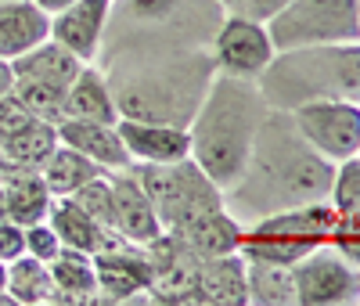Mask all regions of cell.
I'll return each mask as SVG.
<instances>
[{
    "label": "cell",
    "mask_w": 360,
    "mask_h": 306,
    "mask_svg": "<svg viewBox=\"0 0 360 306\" xmlns=\"http://www.w3.org/2000/svg\"><path fill=\"white\" fill-rule=\"evenodd\" d=\"M198 295L202 306H245L249 302L245 260L238 253L198 260Z\"/></svg>",
    "instance_id": "cell-21"
},
{
    "label": "cell",
    "mask_w": 360,
    "mask_h": 306,
    "mask_svg": "<svg viewBox=\"0 0 360 306\" xmlns=\"http://www.w3.org/2000/svg\"><path fill=\"white\" fill-rule=\"evenodd\" d=\"M25 253L44 260V263H51L58 253H62V238L54 234V227L47 220H37V224L25 227Z\"/></svg>",
    "instance_id": "cell-33"
},
{
    "label": "cell",
    "mask_w": 360,
    "mask_h": 306,
    "mask_svg": "<svg viewBox=\"0 0 360 306\" xmlns=\"http://www.w3.org/2000/svg\"><path fill=\"white\" fill-rule=\"evenodd\" d=\"M4 119H8V98H0V134H4Z\"/></svg>",
    "instance_id": "cell-39"
},
{
    "label": "cell",
    "mask_w": 360,
    "mask_h": 306,
    "mask_svg": "<svg viewBox=\"0 0 360 306\" xmlns=\"http://www.w3.org/2000/svg\"><path fill=\"white\" fill-rule=\"evenodd\" d=\"M328 245L349 260L353 267H360V212H349V217H339L335 227H332V238H328Z\"/></svg>",
    "instance_id": "cell-32"
},
{
    "label": "cell",
    "mask_w": 360,
    "mask_h": 306,
    "mask_svg": "<svg viewBox=\"0 0 360 306\" xmlns=\"http://www.w3.org/2000/svg\"><path fill=\"white\" fill-rule=\"evenodd\" d=\"M274 51L310 47V44H353L360 40L356 0H288L266 22Z\"/></svg>",
    "instance_id": "cell-8"
},
{
    "label": "cell",
    "mask_w": 360,
    "mask_h": 306,
    "mask_svg": "<svg viewBox=\"0 0 360 306\" xmlns=\"http://www.w3.org/2000/svg\"><path fill=\"white\" fill-rule=\"evenodd\" d=\"M227 15H242V18H252V22H270L288 0H220Z\"/></svg>",
    "instance_id": "cell-34"
},
{
    "label": "cell",
    "mask_w": 360,
    "mask_h": 306,
    "mask_svg": "<svg viewBox=\"0 0 360 306\" xmlns=\"http://www.w3.org/2000/svg\"><path fill=\"white\" fill-rule=\"evenodd\" d=\"M169 234H176V238L184 241L198 260H209V256L238 253V245H242V234H245V224H242V220H234L227 209H213V212H205V217L191 220L188 227L169 231Z\"/></svg>",
    "instance_id": "cell-22"
},
{
    "label": "cell",
    "mask_w": 360,
    "mask_h": 306,
    "mask_svg": "<svg viewBox=\"0 0 360 306\" xmlns=\"http://www.w3.org/2000/svg\"><path fill=\"white\" fill-rule=\"evenodd\" d=\"M328 202H332V209L339 212V217L360 212V159H356V155L335 162V177H332Z\"/></svg>",
    "instance_id": "cell-30"
},
{
    "label": "cell",
    "mask_w": 360,
    "mask_h": 306,
    "mask_svg": "<svg viewBox=\"0 0 360 306\" xmlns=\"http://www.w3.org/2000/svg\"><path fill=\"white\" fill-rule=\"evenodd\" d=\"M51 202H54V195L44 184L40 170H18V166L8 170V220H15L22 227L47 220Z\"/></svg>",
    "instance_id": "cell-25"
},
{
    "label": "cell",
    "mask_w": 360,
    "mask_h": 306,
    "mask_svg": "<svg viewBox=\"0 0 360 306\" xmlns=\"http://www.w3.org/2000/svg\"><path fill=\"white\" fill-rule=\"evenodd\" d=\"M356 159H360V151H356Z\"/></svg>",
    "instance_id": "cell-41"
},
{
    "label": "cell",
    "mask_w": 360,
    "mask_h": 306,
    "mask_svg": "<svg viewBox=\"0 0 360 306\" xmlns=\"http://www.w3.org/2000/svg\"><path fill=\"white\" fill-rule=\"evenodd\" d=\"M148 202L155 205L162 231H180L213 209H224V188L191 155L176 162H134Z\"/></svg>",
    "instance_id": "cell-6"
},
{
    "label": "cell",
    "mask_w": 360,
    "mask_h": 306,
    "mask_svg": "<svg viewBox=\"0 0 360 306\" xmlns=\"http://www.w3.org/2000/svg\"><path fill=\"white\" fill-rule=\"evenodd\" d=\"M256 87L263 101L281 112L310 101L360 105V40L274 51L270 65L256 76Z\"/></svg>",
    "instance_id": "cell-4"
},
{
    "label": "cell",
    "mask_w": 360,
    "mask_h": 306,
    "mask_svg": "<svg viewBox=\"0 0 360 306\" xmlns=\"http://www.w3.org/2000/svg\"><path fill=\"white\" fill-rule=\"evenodd\" d=\"M213 58H217V72L256 79L270 65V58H274V40H270L263 22H252L242 15H224L217 37H213Z\"/></svg>",
    "instance_id": "cell-11"
},
{
    "label": "cell",
    "mask_w": 360,
    "mask_h": 306,
    "mask_svg": "<svg viewBox=\"0 0 360 306\" xmlns=\"http://www.w3.org/2000/svg\"><path fill=\"white\" fill-rule=\"evenodd\" d=\"M51 37V15L37 0H0V58H18Z\"/></svg>",
    "instance_id": "cell-19"
},
{
    "label": "cell",
    "mask_w": 360,
    "mask_h": 306,
    "mask_svg": "<svg viewBox=\"0 0 360 306\" xmlns=\"http://www.w3.org/2000/svg\"><path fill=\"white\" fill-rule=\"evenodd\" d=\"M40 173H44V184L51 188V195L62 198V195L79 191L86 180H94V177H101V173H108V170L98 166L90 155H83V151H76V148H69V144L58 141V148L51 151V159L44 162Z\"/></svg>",
    "instance_id": "cell-26"
},
{
    "label": "cell",
    "mask_w": 360,
    "mask_h": 306,
    "mask_svg": "<svg viewBox=\"0 0 360 306\" xmlns=\"http://www.w3.org/2000/svg\"><path fill=\"white\" fill-rule=\"evenodd\" d=\"M15 94V69L8 58H0V98H11Z\"/></svg>",
    "instance_id": "cell-36"
},
{
    "label": "cell",
    "mask_w": 360,
    "mask_h": 306,
    "mask_svg": "<svg viewBox=\"0 0 360 306\" xmlns=\"http://www.w3.org/2000/svg\"><path fill=\"white\" fill-rule=\"evenodd\" d=\"M266 108L270 105L263 101L256 79L217 72L209 90H205L202 105H198V112H195V119L188 122L191 159L213 177L224 191L242 177Z\"/></svg>",
    "instance_id": "cell-3"
},
{
    "label": "cell",
    "mask_w": 360,
    "mask_h": 306,
    "mask_svg": "<svg viewBox=\"0 0 360 306\" xmlns=\"http://www.w3.org/2000/svg\"><path fill=\"white\" fill-rule=\"evenodd\" d=\"M15 98L18 105L37 115V119H47V122H62L69 112H65V101H69V87H58V83H40V79H15Z\"/></svg>",
    "instance_id": "cell-29"
},
{
    "label": "cell",
    "mask_w": 360,
    "mask_h": 306,
    "mask_svg": "<svg viewBox=\"0 0 360 306\" xmlns=\"http://www.w3.org/2000/svg\"><path fill=\"white\" fill-rule=\"evenodd\" d=\"M4 288H8V263L0 260V292H4Z\"/></svg>",
    "instance_id": "cell-38"
},
{
    "label": "cell",
    "mask_w": 360,
    "mask_h": 306,
    "mask_svg": "<svg viewBox=\"0 0 360 306\" xmlns=\"http://www.w3.org/2000/svg\"><path fill=\"white\" fill-rule=\"evenodd\" d=\"M332 177L335 162L299 134L292 112L266 108L242 177L224 191V209L249 227L270 212L328 198Z\"/></svg>",
    "instance_id": "cell-1"
},
{
    "label": "cell",
    "mask_w": 360,
    "mask_h": 306,
    "mask_svg": "<svg viewBox=\"0 0 360 306\" xmlns=\"http://www.w3.org/2000/svg\"><path fill=\"white\" fill-rule=\"evenodd\" d=\"M37 4H40L47 15H54V11H62L65 4H72V0H37Z\"/></svg>",
    "instance_id": "cell-37"
},
{
    "label": "cell",
    "mask_w": 360,
    "mask_h": 306,
    "mask_svg": "<svg viewBox=\"0 0 360 306\" xmlns=\"http://www.w3.org/2000/svg\"><path fill=\"white\" fill-rule=\"evenodd\" d=\"M292 119L324 159L342 162L360 151V105L353 101H310L292 108Z\"/></svg>",
    "instance_id": "cell-10"
},
{
    "label": "cell",
    "mask_w": 360,
    "mask_h": 306,
    "mask_svg": "<svg viewBox=\"0 0 360 306\" xmlns=\"http://www.w3.org/2000/svg\"><path fill=\"white\" fill-rule=\"evenodd\" d=\"M58 141L83 151V155H90L98 166L105 170H127L134 166L130 151L123 144V137H119V130L112 127V122H94V119H62L58 122Z\"/></svg>",
    "instance_id": "cell-18"
},
{
    "label": "cell",
    "mask_w": 360,
    "mask_h": 306,
    "mask_svg": "<svg viewBox=\"0 0 360 306\" xmlns=\"http://www.w3.org/2000/svg\"><path fill=\"white\" fill-rule=\"evenodd\" d=\"M22 253H25V227L4 217V220H0V260L11 263Z\"/></svg>",
    "instance_id": "cell-35"
},
{
    "label": "cell",
    "mask_w": 360,
    "mask_h": 306,
    "mask_svg": "<svg viewBox=\"0 0 360 306\" xmlns=\"http://www.w3.org/2000/svg\"><path fill=\"white\" fill-rule=\"evenodd\" d=\"M245 285L256 306H295V274L285 263L245 260Z\"/></svg>",
    "instance_id": "cell-27"
},
{
    "label": "cell",
    "mask_w": 360,
    "mask_h": 306,
    "mask_svg": "<svg viewBox=\"0 0 360 306\" xmlns=\"http://www.w3.org/2000/svg\"><path fill=\"white\" fill-rule=\"evenodd\" d=\"M335 220H339V212L332 209L328 198L295 205V209H285V212H270V217L245 227L242 245H238V256L295 267L303 256H310L317 245H328Z\"/></svg>",
    "instance_id": "cell-7"
},
{
    "label": "cell",
    "mask_w": 360,
    "mask_h": 306,
    "mask_svg": "<svg viewBox=\"0 0 360 306\" xmlns=\"http://www.w3.org/2000/svg\"><path fill=\"white\" fill-rule=\"evenodd\" d=\"M8 292L18 306H40L51 302L54 281H51V267L37 256L22 253L18 260L8 263Z\"/></svg>",
    "instance_id": "cell-28"
},
{
    "label": "cell",
    "mask_w": 360,
    "mask_h": 306,
    "mask_svg": "<svg viewBox=\"0 0 360 306\" xmlns=\"http://www.w3.org/2000/svg\"><path fill=\"white\" fill-rule=\"evenodd\" d=\"M108 180H112V227L134 245H144L155 234H162L155 205L148 202L137 173L130 166L127 170H108Z\"/></svg>",
    "instance_id": "cell-14"
},
{
    "label": "cell",
    "mask_w": 360,
    "mask_h": 306,
    "mask_svg": "<svg viewBox=\"0 0 360 306\" xmlns=\"http://www.w3.org/2000/svg\"><path fill=\"white\" fill-rule=\"evenodd\" d=\"M98 274V299L101 302H137L148 299V288L155 281V267L148 260L144 245H123V249L94 253Z\"/></svg>",
    "instance_id": "cell-12"
},
{
    "label": "cell",
    "mask_w": 360,
    "mask_h": 306,
    "mask_svg": "<svg viewBox=\"0 0 360 306\" xmlns=\"http://www.w3.org/2000/svg\"><path fill=\"white\" fill-rule=\"evenodd\" d=\"M65 112L72 119H94V122H115L123 119L115 108V98H112V87L101 72V65H94V61H86V65L79 69V76L72 79L69 87V101H65ZM65 115V119H69Z\"/></svg>",
    "instance_id": "cell-24"
},
{
    "label": "cell",
    "mask_w": 360,
    "mask_h": 306,
    "mask_svg": "<svg viewBox=\"0 0 360 306\" xmlns=\"http://www.w3.org/2000/svg\"><path fill=\"white\" fill-rule=\"evenodd\" d=\"M83 212H90L98 224H105V227H112V180H108V173H101V177H94V180H86L79 191H72L69 195Z\"/></svg>",
    "instance_id": "cell-31"
},
{
    "label": "cell",
    "mask_w": 360,
    "mask_h": 306,
    "mask_svg": "<svg viewBox=\"0 0 360 306\" xmlns=\"http://www.w3.org/2000/svg\"><path fill=\"white\" fill-rule=\"evenodd\" d=\"M119 137L134 162H176L191 155V134L188 127H169V122H144V119H119Z\"/></svg>",
    "instance_id": "cell-16"
},
{
    "label": "cell",
    "mask_w": 360,
    "mask_h": 306,
    "mask_svg": "<svg viewBox=\"0 0 360 306\" xmlns=\"http://www.w3.org/2000/svg\"><path fill=\"white\" fill-rule=\"evenodd\" d=\"M83 65H86L83 58H76L69 47H62L51 37L40 40L37 47H29L25 54L11 58L15 79H40V83H58V87H72Z\"/></svg>",
    "instance_id": "cell-23"
},
{
    "label": "cell",
    "mask_w": 360,
    "mask_h": 306,
    "mask_svg": "<svg viewBox=\"0 0 360 306\" xmlns=\"http://www.w3.org/2000/svg\"><path fill=\"white\" fill-rule=\"evenodd\" d=\"M295 306H349L360 302V267L342 260L332 245H317L295 267Z\"/></svg>",
    "instance_id": "cell-9"
},
{
    "label": "cell",
    "mask_w": 360,
    "mask_h": 306,
    "mask_svg": "<svg viewBox=\"0 0 360 306\" xmlns=\"http://www.w3.org/2000/svg\"><path fill=\"white\" fill-rule=\"evenodd\" d=\"M356 11H360V0H356Z\"/></svg>",
    "instance_id": "cell-40"
},
{
    "label": "cell",
    "mask_w": 360,
    "mask_h": 306,
    "mask_svg": "<svg viewBox=\"0 0 360 306\" xmlns=\"http://www.w3.org/2000/svg\"><path fill=\"white\" fill-rule=\"evenodd\" d=\"M58 148V127L47 119L29 115L18 98H8V119H4V134H0V155L8 159V166L18 170H44L51 159V151Z\"/></svg>",
    "instance_id": "cell-13"
},
{
    "label": "cell",
    "mask_w": 360,
    "mask_h": 306,
    "mask_svg": "<svg viewBox=\"0 0 360 306\" xmlns=\"http://www.w3.org/2000/svg\"><path fill=\"white\" fill-rule=\"evenodd\" d=\"M108 11H112V0H72V4L51 15V40L69 47L83 61H98Z\"/></svg>",
    "instance_id": "cell-15"
},
{
    "label": "cell",
    "mask_w": 360,
    "mask_h": 306,
    "mask_svg": "<svg viewBox=\"0 0 360 306\" xmlns=\"http://www.w3.org/2000/svg\"><path fill=\"white\" fill-rule=\"evenodd\" d=\"M47 267H51V281H54L51 302H62V306L101 302V299H98L94 256H90V253H79V249H69V245H62V253H58Z\"/></svg>",
    "instance_id": "cell-20"
},
{
    "label": "cell",
    "mask_w": 360,
    "mask_h": 306,
    "mask_svg": "<svg viewBox=\"0 0 360 306\" xmlns=\"http://www.w3.org/2000/svg\"><path fill=\"white\" fill-rule=\"evenodd\" d=\"M123 119L188 127L217 76L213 47H137L101 58Z\"/></svg>",
    "instance_id": "cell-2"
},
{
    "label": "cell",
    "mask_w": 360,
    "mask_h": 306,
    "mask_svg": "<svg viewBox=\"0 0 360 306\" xmlns=\"http://www.w3.org/2000/svg\"><path fill=\"white\" fill-rule=\"evenodd\" d=\"M220 0H112L98 58L137 47H213Z\"/></svg>",
    "instance_id": "cell-5"
},
{
    "label": "cell",
    "mask_w": 360,
    "mask_h": 306,
    "mask_svg": "<svg viewBox=\"0 0 360 306\" xmlns=\"http://www.w3.org/2000/svg\"><path fill=\"white\" fill-rule=\"evenodd\" d=\"M47 224L54 227L58 238H62V245H69V249H79V253H90V256L130 245L115 227H105V224H98L94 217H90V212H83L69 195H62V198L51 202Z\"/></svg>",
    "instance_id": "cell-17"
}]
</instances>
